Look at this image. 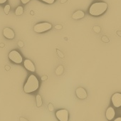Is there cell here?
I'll return each instance as SVG.
<instances>
[{"mask_svg": "<svg viewBox=\"0 0 121 121\" xmlns=\"http://www.w3.org/2000/svg\"><path fill=\"white\" fill-rule=\"evenodd\" d=\"M39 83L38 78L34 75H31L24 85V91L26 93H30L36 91L39 88Z\"/></svg>", "mask_w": 121, "mask_h": 121, "instance_id": "cell-1", "label": "cell"}, {"mask_svg": "<svg viewBox=\"0 0 121 121\" xmlns=\"http://www.w3.org/2000/svg\"><path fill=\"white\" fill-rule=\"evenodd\" d=\"M108 4L105 2H96L93 4L89 9V13L94 17L103 14L107 9Z\"/></svg>", "mask_w": 121, "mask_h": 121, "instance_id": "cell-2", "label": "cell"}, {"mask_svg": "<svg viewBox=\"0 0 121 121\" xmlns=\"http://www.w3.org/2000/svg\"><path fill=\"white\" fill-rule=\"evenodd\" d=\"M51 28H52V25L51 24L47 22H43V23H39L36 24L34 27V30L36 33H43L50 30Z\"/></svg>", "mask_w": 121, "mask_h": 121, "instance_id": "cell-3", "label": "cell"}, {"mask_svg": "<svg viewBox=\"0 0 121 121\" xmlns=\"http://www.w3.org/2000/svg\"><path fill=\"white\" fill-rule=\"evenodd\" d=\"M9 58L16 64H21L23 60L22 55L17 51H12L9 54Z\"/></svg>", "mask_w": 121, "mask_h": 121, "instance_id": "cell-4", "label": "cell"}, {"mask_svg": "<svg viewBox=\"0 0 121 121\" xmlns=\"http://www.w3.org/2000/svg\"><path fill=\"white\" fill-rule=\"evenodd\" d=\"M56 117L60 121H68L69 120V112L67 110L62 109L59 110L56 112Z\"/></svg>", "mask_w": 121, "mask_h": 121, "instance_id": "cell-5", "label": "cell"}, {"mask_svg": "<svg viewBox=\"0 0 121 121\" xmlns=\"http://www.w3.org/2000/svg\"><path fill=\"white\" fill-rule=\"evenodd\" d=\"M112 103L113 105L116 108L121 106V93H116L112 96Z\"/></svg>", "mask_w": 121, "mask_h": 121, "instance_id": "cell-6", "label": "cell"}, {"mask_svg": "<svg viewBox=\"0 0 121 121\" xmlns=\"http://www.w3.org/2000/svg\"><path fill=\"white\" fill-rule=\"evenodd\" d=\"M3 34H4V36L8 39H13L15 36V34L14 32V31L10 29V28H5L3 31Z\"/></svg>", "mask_w": 121, "mask_h": 121, "instance_id": "cell-7", "label": "cell"}, {"mask_svg": "<svg viewBox=\"0 0 121 121\" xmlns=\"http://www.w3.org/2000/svg\"><path fill=\"white\" fill-rule=\"evenodd\" d=\"M76 95L80 99H85L87 97V92L83 88H78L76 89Z\"/></svg>", "mask_w": 121, "mask_h": 121, "instance_id": "cell-8", "label": "cell"}, {"mask_svg": "<svg viewBox=\"0 0 121 121\" xmlns=\"http://www.w3.org/2000/svg\"><path fill=\"white\" fill-rule=\"evenodd\" d=\"M24 67H25L28 71H31V72H34V71H35V70H36V69H35V66H34V64L30 60L26 59V60H24Z\"/></svg>", "mask_w": 121, "mask_h": 121, "instance_id": "cell-9", "label": "cell"}, {"mask_svg": "<svg viewBox=\"0 0 121 121\" xmlns=\"http://www.w3.org/2000/svg\"><path fill=\"white\" fill-rule=\"evenodd\" d=\"M115 110L112 108L110 107L107 109L106 110V117L108 120H111L112 119H113V117H115Z\"/></svg>", "mask_w": 121, "mask_h": 121, "instance_id": "cell-10", "label": "cell"}, {"mask_svg": "<svg viewBox=\"0 0 121 121\" xmlns=\"http://www.w3.org/2000/svg\"><path fill=\"white\" fill-rule=\"evenodd\" d=\"M85 16V14L83 11H81V10H78V11H76V12H74L72 15V18L73 19H82Z\"/></svg>", "mask_w": 121, "mask_h": 121, "instance_id": "cell-11", "label": "cell"}, {"mask_svg": "<svg viewBox=\"0 0 121 121\" xmlns=\"http://www.w3.org/2000/svg\"><path fill=\"white\" fill-rule=\"evenodd\" d=\"M64 72V67L63 66H59L56 70V75H60V74H62Z\"/></svg>", "mask_w": 121, "mask_h": 121, "instance_id": "cell-12", "label": "cell"}, {"mask_svg": "<svg viewBox=\"0 0 121 121\" xmlns=\"http://www.w3.org/2000/svg\"><path fill=\"white\" fill-rule=\"evenodd\" d=\"M23 12H24V9H23V7H18L17 8L16 11H15L16 15H18V16L22 15L23 14Z\"/></svg>", "mask_w": 121, "mask_h": 121, "instance_id": "cell-13", "label": "cell"}, {"mask_svg": "<svg viewBox=\"0 0 121 121\" xmlns=\"http://www.w3.org/2000/svg\"><path fill=\"white\" fill-rule=\"evenodd\" d=\"M36 98V105L38 107L41 106V105H42V99H41V95H37Z\"/></svg>", "mask_w": 121, "mask_h": 121, "instance_id": "cell-14", "label": "cell"}, {"mask_svg": "<svg viewBox=\"0 0 121 121\" xmlns=\"http://www.w3.org/2000/svg\"><path fill=\"white\" fill-rule=\"evenodd\" d=\"M10 6L9 5H6L5 7H4V13L6 14H8L9 12V10H10Z\"/></svg>", "mask_w": 121, "mask_h": 121, "instance_id": "cell-15", "label": "cell"}, {"mask_svg": "<svg viewBox=\"0 0 121 121\" xmlns=\"http://www.w3.org/2000/svg\"><path fill=\"white\" fill-rule=\"evenodd\" d=\"M93 30L95 31V32L99 33L100 31V26H94L93 27Z\"/></svg>", "mask_w": 121, "mask_h": 121, "instance_id": "cell-16", "label": "cell"}, {"mask_svg": "<svg viewBox=\"0 0 121 121\" xmlns=\"http://www.w3.org/2000/svg\"><path fill=\"white\" fill-rule=\"evenodd\" d=\"M41 1H43V2H46L47 4H53L55 0H41Z\"/></svg>", "mask_w": 121, "mask_h": 121, "instance_id": "cell-17", "label": "cell"}, {"mask_svg": "<svg viewBox=\"0 0 121 121\" xmlns=\"http://www.w3.org/2000/svg\"><path fill=\"white\" fill-rule=\"evenodd\" d=\"M102 40H103V41H105V42H108V41H109V39H108L106 36H103Z\"/></svg>", "mask_w": 121, "mask_h": 121, "instance_id": "cell-18", "label": "cell"}, {"mask_svg": "<svg viewBox=\"0 0 121 121\" xmlns=\"http://www.w3.org/2000/svg\"><path fill=\"white\" fill-rule=\"evenodd\" d=\"M57 53H58V56H59L60 57H61V58H63V57H64L63 53H62L61 52H60V51H59V50H57Z\"/></svg>", "mask_w": 121, "mask_h": 121, "instance_id": "cell-19", "label": "cell"}, {"mask_svg": "<svg viewBox=\"0 0 121 121\" xmlns=\"http://www.w3.org/2000/svg\"><path fill=\"white\" fill-rule=\"evenodd\" d=\"M55 29H61L62 26H60V25H56V26H55Z\"/></svg>", "mask_w": 121, "mask_h": 121, "instance_id": "cell-20", "label": "cell"}, {"mask_svg": "<svg viewBox=\"0 0 121 121\" xmlns=\"http://www.w3.org/2000/svg\"><path fill=\"white\" fill-rule=\"evenodd\" d=\"M22 1V2L23 3V4H26V3H28L29 2H30V0H21Z\"/></svg>", "mask_w": 121, "mask_h": 121, "instance_id": "cell-21", "label": "cell"}, {"mask_svg": "<svg viewBox=\"0 0 121 121\" xmlns=\"http://www.w3.org/2000/svg\"><path fill=\"white\" fill-rule=\"evenodd\" d=\"M7 1V0H0V4H4V3H5Z\"/></svg>", "mask_w": 121, "mask_h": 121, "instance_id": "cell-22", "label": "cell"}, {"mask_svg": "<svg viewBox=\"0 0 121 121\" xmlns=\"http://www.w3.org/2000/svg\"><path fill=\"white\" fill-rule=\"evenodd\" d=\"M20 121H29V120H27L24 117H20Z\"/></svg>", "mask_w": 121, "mask_h": 121, "instance_id": "cell-23", "label": "cell"}, {"mask_svg": "<svg viewBox=\"0 0 121 121\" xmlns=\"http://www.w3.org/2000/svg\"><path fill=\"white\" fill-rule=\"evenodd\" d=\"M66 2H67V0H60V3H61V4H64V3H65Z\"/></svg>", "mask_w": 121, "mask_h": 121, "instance_id": "cell-24", "label": "cell"}, {"mask_svg": "<svg viewBox=\"0 0 121 121\" xmlns=\"http://www.w3.org/2000/svg\"><path fill=\"white\" fill-rule=\"evenodd\" d=\"M114 121H121V117H117V118H116Z\"/></svg>", "mask_w": 121, "mask_h": 121, "instance_id": "cell-25", "label": "cell"}, {"mask_svg": "<svg viewBox=\"0 0 121 121\" xmlns=\"http://www.w3.org/2000/svg\"><path fill=\"white\" fill-rule=\"evenodd\" d=\"M19 46H24V44H23V43H22V42L19 41Z\"/></svg>", "mask_w": 121, "mask_h": 121, "instance_id": "cell-26", "label": "cell"}, {"mask_svg": "<svg viewBox=\"0 0 121 121\" xmlns=\"http://www.w3.org/2000/svg\"><path fill=\"white\" fill-rule=\"evenodd\" d=\"M41 79H42L43 81V80H46V76H43Z\"/></svg>", "mask_w": 121, "mask_h": 121, "instance_id": "cell-27", "label": "cell"}, {"mask_svg": "<svg viewBox=\"0 0 121 121\" xmlns=\"http://www.w3.org/2000/svg\"><path fill=\"white\" fill-rule=\"evenodd\" d=\"M117 34H118L119 36H121V31H118V32H117Z\"/></svg>", "mask_w": 121, "mask_h": 121, "instance_id": "cell-28", "label": "cell"}]
</instances>
